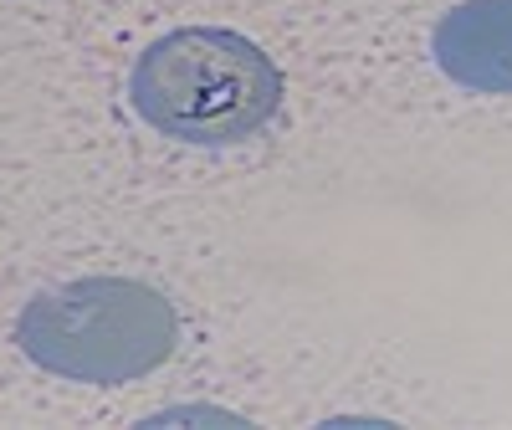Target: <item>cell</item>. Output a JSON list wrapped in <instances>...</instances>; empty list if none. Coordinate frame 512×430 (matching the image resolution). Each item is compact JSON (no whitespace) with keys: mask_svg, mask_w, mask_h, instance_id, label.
Instances as JSON below:
<instances>
[{"mask_svg":"<svg viewBox=\"0 0 512 430\" xmlns=\"http://www.w3.org/2000/svg\"><path fill=\"white\" fill-rule=\"evenodd\" d=\"M134 113L180 144H241L282 103V72L251 36L185 26L159 36L128 77Z\"/></svg>","mask_w":512,"mask_h":430,"instance_id":"obj_1","label":"cell"},{"mask_svg":"<svg viewBox=\"0 0 512 430\" xmlns=\"http://www.w3.org/2000/svg\"><path fill=\"white\" fill-rule=\"evenodd\" d=\"M21 354L77 384H128L154 374L180 343L169 297L134 277H77L36 292L16 323Z\"/></svg>","mask_w":512,"mask_h":430,"instance_id":"obj_2","label":"cell"},{"mask_svg":"<svg viewBox=\"0 0 512 430\" xmlns=\"http://www.w3.org/2000/svg\"><path fill=\"white\" fill-rule=\"evenodd\" d=\"M431 57L466 93H512V0H461L436 21Z\"/></svg>","mask_w":512,"mask_h":430,"instance_id":"obj_3","label":"cell"}]
</instances>
